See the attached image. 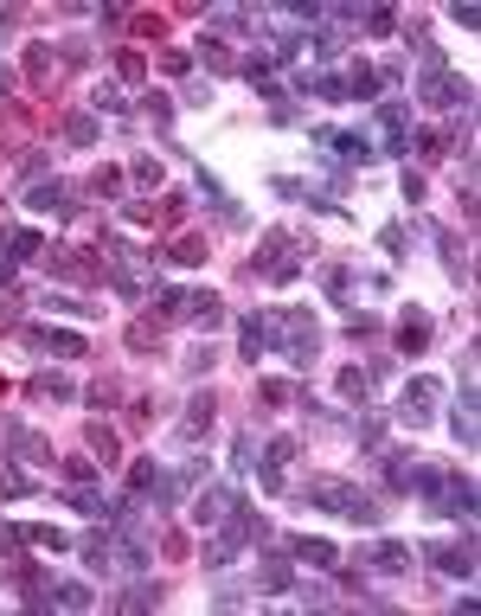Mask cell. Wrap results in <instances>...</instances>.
Returning a JSON list of instances; mask_svg holds the SVG:
<instances>
[{
  "label": "cell",
  "instance_id": "obj_1",
  "mask_svg": "<svg viewBox=\"0 0 481 616\" xmlns=\"http://www.w3.org/2000/svg\"><path fill=\"white\" fill-rule=\"evenodd\" d=\"M263 340H277L289 366H308V360L321 354V327H315L308 308H277V315L263 321Z\"/></svg>",
  "mask_w": 481,
  "mask_h": 616
},
{
  "label": "cell",
  "instance_id": "obj_2",
  "mask_svg": "<svg viewBox=\"0 0 481 616\" xmlns=\"http://www.w3.org/2000/svg\"><path fill=\"white\" fill-rule=\"evenodd\" d=\"M308 501H315V507H327V514H340L347 526H379V520H385V514H379V501H373L366 488L334 482V475H315V482H308Z\"/></svg>",
  "mask_w": 481,
  "mask_h": 616
},
{
  "label": "cell",
  "instance_id": "obj_3",
  "mask_svg": "<svg viewBox=\"0 0 481 616\" xmlns=\"http://www.w3.org/2000/svg\"><path fill=\"white\" fill-rule=\"evenodd\" d=\"M250 277H263V283H296L302 277V244L289 238V232H263V257L250 263Z\"/></svg>",
  "mask_w": 481,
  "mask_h": 616
},
{
  "label": "cell",
  "instance_id": "obj_4",
  "mask_svg": "<svg viewBox=\"0 0 481 616\" xmlns=\"http://www.w3.org/2000/svg\"><path fill=\"white\" fill-rule=\"evenodd\" d=\"M366 142H379L373 155H404V148H410V109H404V103H379Z\"/></svg>",
  "mask_w": 481,
  "mask_h": 616
},
{
  "label": "cell",
  "instance_id": "obj_5",
  "mask_svg": "<svg viewBox=\"0 0 481 616\" xmlns=\"http://www.w3.org/2000/svg\"><path fill=\"white\" fill-rule=\"evenodd\" d=\"M437 404H443V379H410V385H404V398H398V424L424 431Z\"/></svg>",
  "mask_w": 481,
  "mask_h": 616
},
{
  "label": "cell",
  "instance_id": "obj_6",
  "mask_svg": "<svg viewBox=\"0 0 481 616\" xmlns=\"http://www.w3.org/2000/svg\"><path fill=\"white\" fill-rule=\"evenodd\" d=\"M424 559L443 572V578H475V526H462V545H424Z\"/></svg>",
  "mask_w": 481,
  "mask_h": 616
},
{
  "label": "cell",
  "instance_id": "obj_7",
  "mask_svg": "<svg viewBox=\"0 0 481 616\" xmlns=\"http://www.w3.org/2000/svg\"><path fill=\"white\" fill-rule=\"evenodd\" d=\"M418 97H424L430 109H462V116H468V84H462V78H449V71L424 78V84H418Z\"/></svg>",
  "mask_w": 481,
  "mask_h": 616
},
{
  "label": "cell",
  "instance_id": "obj_8",
  "mask_svg": "<svg viewBox=\"0 0 481 616\" xmlns=\"http://www.w3.org/2000/svg\"><path fill=\"white\" fill-rule=\"evenodd\" d=\"M289 559H296V565H315V572H340V545H334V539L296 533V539H289Z\"/></svg>",
  "mask_w": 481,
  "mask_h": 616
},
{
  "label": "cell",
  "instance_id": "obj_9",
  "mask_svg": "<svg viewBox=\"0 0 481 616\" xmlns=\"http://www.w3.org/2000/svg\"><path fill=\"white\" fill-rule=\"evenodd\" d=\"M26 205H33V213H58V219H78V193L64 186V180H45V186H33V193H26Z\"/></svg>",
  "mask_w": 481,
  "mask_h": 616
},
{
  "label": "cell",
  "instance_id": "obj_10",
  "mask_svg": "<svg viewBox=\"0 0 481 616\" xmlns=\"http://www.w3.org/2000/svg\"><path fill=\"white\" fill-rule=\"evenodd\" d=\"M26 347H39V354H64V360H84V334H64V327H26Z\"/></svg>",
  "mask_w": 481,
  "mask_h": 616
},
{
  "label": "cell",
  "instance_id": "obj_11",
  "mask_svg": "<svg viewBox=\"0 0 481 616\" xmlns=\"http://www.w3.org/2000/svg\"><path fill=\"white\" fill-rule=\"evenodd\" d=\"M180 315H186V321H193V327H199V334H212V327H225V302H219V296H212V289H193V296H186V308H180Z\"/></svg>",
  "mask_w": 481,
  "mask_h": 616
},
{
  "label": "cell",
  "instance_id": "obj_12",
  "mask_svg": "<svg viewBox=\"0 0 481 616\" xmlns=\"http://www.w3.org/2000/svg\"><path fill=\"white\" fill-rule=\"evenodd\" d=\"M225 507H231V495H225V488H205V495H193V507H186V520H193L199 533H212V526L225 520Z\"/></svg>",
  "mask_w": 481,
  "mask_h": 616
},
{
  "label": "cell",
  "instance_id": "obj_13",
  "mask_svg": "<svg viewBox=\"0 0 481 616\" xmlns=\"http://www.w3.org/2000/svg\"><path fill=\"white\" fill-rule=\"evenodd\" d=\"M360 565H373V572L398 578V572H410V545H398V539H379V545H373V553H366Z\"/></svg>",
  "mask_w": 481,
  "mask_h": 616
},
{
  "label": "cell",
  "instance_id": "obj_14",
  "mask_svg": "<svg viewBox=\"0 0 481 616\" xmlns=\"http://www.w3.org/2000/svg\"><path fill=\"white\" fill-rule=\"evenodd\" d=\"M289 584H296V565H289V559H263L257 578H250V591H263V597H283Z\"/></svg>",
  "mask_w": 481,
  "mask_h": 616
},
{
  "label": "cell",
  "instance_id": "obj_15",
  "mask_svg": "<svg viewBox=\"0 0 481 616\" xmlns=\"http://www.w3.org/2000/svg\"><path fill=\"white\" fill-rule=\"evenodd\" d=\"M430 334H437L430 315H424V308H410V315L398 321V354H424V347H430Z\"/></svg>",
  "mask_w": 481,
  "mask_h": 616
},
{
  "label": "cell",
  "instance_id": "obj_16",
  "mask_svg": "<svg viewBox=\"0 0 481 616\" xmlns=\"http://www.w3.org/2000/svg\"><path fill=\"white\" fill-rule=\"evenodd\" d=\"M379 462H385V482H391L398 495H410V488H418V469H424L418 456H404V450H385Z\"/></svg>",
  "mask_w": 481,
  "mask_h": 616
},
{
  "label": "cell",
  "instance_id": "obj_17",
  "mask_svg": "<svg viewBox=\"0 0 481 616\" xmlns=\"http://www.w3.org/2000/svg\"><path fill=\"white\" fill-rule=\"evenodd\" d=\"M52 603L58 610H97V591L78 584V578H52Z\"/></svg>",
  "mask_w": 481,
  "mask_h": 616
},
{
  "label": "cell",
  "instance_id": "obj_18",
  "mask_svg": "<svg viewBox=\"0 0 481 616\" xmlns=\"http://www.w3.org/2000/svg\"><path fill=\"white\" fill-rule=\"evenodd\" d=\"M90 116H128L122 84H97V90H90Z\"/></svg>",
  "mask_w": 481,
  "mask_h": 616
},
{
  "label": "cell",
  "instance_id": "obj_19",
  "mask_svg": "<svg viewBox=\"0 0 481 616\" xmlns=\"http://www.w3.org/2000/svg\"><path fill=\"white\" fill-rule=\"evenodd\" d=\"M78 553H84L90 572H116V565H109V533H84V539H78Z\"/></svg>",
  "mask_w": 481,
  "mask_h": 616
},
{
  "label": "cell",
  "instance_id": "obj_20",
  "mask_svg": "<svg viewBox=\"0 0 481 616\" xmlns=\"http://www.w3.org/2000/svg\"><path fill=\"white\" fill-rule=\"evenodd\" d=\"M155 482H161V462H155V456H142V462L128 469V495H135V501H142V495H148Z\"/></svg>",
  "mask_w": 481,
  "mask_h": 616
},
{
  "label": "cell",
  "instance_id": "obj_21",
  "mask_svg": "<svg viewBox=\"0 0 481 616\" xmlns=\"http://www.w3.org/2000/svg\"><path fill=\"white\" fill-rule=\"evenodd\" d=\"M238 354L257 366V354H263V321H257V315H244V321H238Z\"/></svg>",
  "mask_w": 481,
  "mask_h": 616
},
{
  "label": "cell",
  "instance_id": "obj_22",
  "mask_svg": "<svg viewBox=\"0 0 481 616\" xmlns=\"http://www.w3.org/2000/svg\"><path fill=\"white\" fill-rule=\"evenodd\" d=\"M161 597H167V591H161L155 578H142V584H128V591H122V610H155Z\"/></svg>",
  "mask_w": 481,
  "mask_h": 616
},
{
  "label": "cell",
  "instance_id": "obj_23",
  "mask_svg": "<svg viewBox=\"0 0 481 616\" xmlns=\"http://www.w3.org/2000/svg\"><path fill=\"white\" fill-rule=\"evenodd\" d=\"M26 392H33L39 404H45V398H71V379H64V373H33V385H26Z\"/></svg>",
  "mask_w": 481,
  "mask_h": 616
},
{
  "label": "cell",
  "instance_id": "obj_24",
  "mask_svg": "<svg viewBox=\"0 0 481 616\" xmlns=\"http://www.w3.org/2000/svg\"><path fill=\"white\" fill-rule=\"evenodd\" d=\"M199 58L212 64V71H231V64H238V58H231V45H225L219 33H205V39H199Z\"/></svg>",
  "mask_w": 481,
  "mask_h": 616
},
{
  "label": "cell",
  "instance_id": "obj_25",
  "mask_svg": "<svg viewBox=\"0 0 481 616\" xmlns=\"http://www.w3.org/2000/svg\"><path fill=\"white\" fill-rule=\"evenodd\" d=\"M321 289H327V296L340 302V296L354 289V270H347V263H321Z\"/></svg>",
  "mask_w": 481,
  "mask_h": 616
},
{
  "label": "cell",
  "instance_id": "obj_26",
  "mask_svg": "<svg viewBox=\"0 0 481 616\" xmlns=\"http://www.w3.org/2000/svg\"><path fill=\"white\" fill-rule=\"evenodd\" d=\"M180 366H186V379H205V373L219 366V354H212V340H199V347H193V354H186Z\"/></svg>",
  "mask_w": 481,
  "mask_h": 616
},
{
  "label": "cell",
  "instance_id": "obj_27",
  "mask_svg": "<svg viewBox=\"0 0 481 616\" xmlns=\"http://www.w3.org/2000/svg\"><path fill=\"white\" fill-rule=\"evenodd\" d=\"M39 482H33V475L26 469H0V495H7V501H20V495H33Z\"/></svg>",
  "mask_w": 481,
  "mask_h": 616
},
{
  "label": "cell",
  "instance_id": "obj_28",
  "mask_svg": "<svg viewBox=\"0 0 481 616\" xmlns=\"http://www.w3.org/2000/svg\"><path fill=\"white\" fill-rule=\"evenodd\" d=\"M84 443H90V450L103 456V469H109V456H116V431H109V424H84Z\"/></svg>",
  "mask_w": 481,
  "mask_h": 616
},
{
  "label": "cell",
  "instance_id": "obj_29",
  "mask_svg": "<svg viewBox=\"0 0 481 616\" xmlns=\"http://www.w3.org/2000/svg\"><path fill=\"white\" fill-rule=\"evenodd\" d=\"M231 469H238V475L257 469V437H250V431H238V443H231Z\"/></svg>",
  "mask_w": 481,
  "mask_h": 616
},
{
  "label": "cell",
  "instance_id": "obj_30",
  "mask_svg": "<svg viewBox=\"0 0 481 616\" xmlns=\"http://www.w3.org/2000/svg\"><path fill=\"white\" fill-rule=\"evenodd\" d=\"M33 545H45V553H64V545H71V533H58V526H20Z\"/></svg>",
  "mask_w": 481,
  "mask_h": 616
},
{
  "label": "cell",
  "instance_id": "obj_31",
  "mask_svg": "<svg viewBox=\"0 0 481 616\" xmlns=\"http://www.w3.org/2000/svg\"><path fill=\"white\" fill-rule=\"evenodd\" d=\"M366 392H373V379H366L360 366H347V373H340V398H354V404H366Z\"/></svg>",
  "mask_w": 481,
  "mask_h": 616
},
{
  "label": "cell",
  "instance_id": "obj_32",
  "mask_svg": "<svg viewBox=\"0 0 481 616\" xmlns=\"http://www.w3.org/2000/svg\"><path fill=\"white\" fill-rule=\"evenodd\" d=\"M128 347H135V354L161 347V321H135V327H128Z\"/></svg>",
  "mask_w": 481,
  "mask_h": 616
},
{
  "label": "cell",
  "instance_id": "obj_33",
  "mask_svg": "<svg viewBox=\"0 0 481 616\" xmlns=\"http://www.w3.org/2000/svg\"><path fill=\"white\" fill-rule=\"evenodd\" d=\"M64 475H71V482H103V462H90V456H71V462H64Z\"/></svg>",
  "mask_w": 481,
  "mask_h": 616
},
{
  "label": "cell",
  "instance_id": "obj_34",
  "mask_svg": "<svg viewBox=\"0 0 481 616\" xmlns=\"http://www.w3.org/2000/svg\"><path fill=\"white\" fill-rule=\"evenodd\" d=\"M360 26H366L373 39H385V33L398 26V14H391V7H373V14H360Z\"/></svg>",
  "mask_w": 481,
  "mask_h": 616
},
{
  "label": "cell",
  "instance_id": "obj_35",
  "mask_svg": "<svg viewBox=\"0 0 481 616\" xmlns=\"http://www.w3.org/2000/svg\"><path fill=\"white\" fill-rule=\"evenodd\" d=\"M64 135H71L78 148H90V142H97V116H71V122H64Z\"/></svg>",
  "mask_w": 481,
  "mask_h": 616
},
{
  "label": "cell",
  "instance_id": "obj_36",
  "mask_svg": "<svg viewBox=\"0 0 481 616\" xmlns=\"http://www.w3.org/2000/svg\"><path fill=\"white\" fill-rule=\"evenodd\" d=\"M142 103H148V116H155V128L174 122V97H142Z\"/></svg>",
  "mask_w": 481,
  "mask_h": 616
},
{
  "label": "cell",
  "instance_id": "obj_37",
  "mask_svg": "<svg viewBox=\"0 0 481 616\" xmlns=\"http://www.w3.org/2000/svg\"><path fill=\"white\" fill-rule=\"evenodd\" d=\"M135 180H142V186H161V161L142 155V161H135Z\"/></svg>",
  "mask_w": 481,
  "mask_h": 616
},
{
  "label": "cell",
  "instance_id": "obj_38",
  "mask_svg": "<svg viewBox=\"0 0 481 616\" xmlns=\"http://www.w3.org/2000/svg\"><path fill=\"white\" fill-rule=\"evenodd\" d=\"M161 71H174V78H186V71H193V58H186V52H161Z\"/></svg>",
  "mask_w": 481,
  "mask_h": 616
},
{
  "label": "cell",
  "instance_id": "obj_39",
  "mask_svg": "<svg viewBox=\"0 0 481 616\" xmlns=\"http://www.w3.org/2000/svg\"><path fill=\"white\" fill-rule=\"evenodd\" d=\"M418 148H424L430 161H443V135H437V128H418Z\"/></svg>",
  "mask_w": 481,
  "mask_h": 616
},
{
  "label": "cell",
  "instance_id": "obj_40",
  "mask_svg": "<svg viewBox=\"0 0 481 616\" xmlns=\"http://www.w3.org/2000/svg\"><path fill=\"white\" fill-rule=\"evenodd\" d=\"M398 186H404V199H410V205L424 199V174H410V167H404V180H398Z\"/></svg>",
  "mask_w": 481,
  "mask_h": 616
},
{
  "label": "cell",
  "instance_id": "obj_41",
  "mask_svg": "<svg viewBox=\"0 0 481 616\" xmlns=\"http://www.w3.org/2000/svg\"><path fill=\"white\" fill-rule=\"evenodd\" d=\"M58 52H64V64H84V58H90V45H84V39H64Z\"/></svg>",
  "mask_w": 481,
  "mask_h": 616
},
{
  "label": "cell",
  "instance_id": "obj_42",
  "mask_svg": "<svg viewBox=\"0 0 481 616\" xmlns=\"http://www.w3.org/2000/svg\"><path fill=\"white\" fill-rule=\"evenodd\" d=\"M379 244H385V251L398 257V251H404V225H385V232H379Z\"/></svg>",
  "mask_w": 481,
  "mask_h": 616
},
{
  "label": "cell",
  "instance_id": "obj_43",
  "mask_svg": "<svg viewBox=\"0 0 481 616\" xmlns=\"http://www.w3.org/2000/svg\"><path fill=\"white\" fill-rule=\"evenodd\" d=\"M20 321V296H0V327H14Z\"/></svg>",
  "mask_w": 481,
  "mask_h": 616
},
{
  "label": "cell",
  "instance_id": "obj_44",
  "mask_svg": "<svg viewBox=\"0 0 481 616\" xmlns=\"http://www.w3.org/2000/svg\"><path fill=\"white\" fill-rule=\"evenodd\" d=\"M0 90H14V71H7V64H0Z\"/></svg>",
  "mask_w": 481,
  "mask_h": 616
}]
</instances>
